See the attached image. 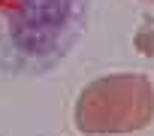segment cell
I'll use <instances>...</instances> for the list:
<instances>
[{
  "label": "cell",
  "mask_w": 154,
  "mask_h": 136,
  "mask_svg": "<svg viewBox=\"0 0 154 136\" xmlns=\"http://www.w3.org/2000/svg\"><path fill=\"white\" fill-rule=\"evenodd\" d=\"M88 0H0V73L39 76L72 51Z\"/></svg>",
  "instance_id": "1"
},
{
  "label": "cell",
  "mask_w": 154,
  "mask_h": 136,
  "mask_svg": "<svg viewBox=\"0 0 154 136\" xmlns=\"http://www.w3.org/2000/svg\"><path fill=\"white\" fill-rule=\"evenodd\" d=\"M85 136H124L154 121V85L142 73H109L88 82L72 106Z\"/></svg>",
  "instance_id": "2"
},
{
  "label": "cell",
  "mask_w": 154,
  "mask_h": 136,
  "mask_svg": "<svg viewBox=\"0 0 154 136\" xmlns=\"http://www.w3.org/2000/svg\"><path fill=\"white\" fill-rule=\"evenodd\" d=\"M133 45H136L139 54H145V57L154 60V15L145 18V21L136 27V33H133Z\"/></svg>",
  "instance_id": "3"
},
{
  "label": "cell",
  "mask_w": 154,
  "mask_h": 136,
  "mask_svg": "<svg viewBox=\"0 0 154 136\" xmlns=\"http://www.w3.org/2000/svg\"><path fill=\"white\" fill-rule=\"evenodd\" d=\"M148 3H154V0H148Z\"/></svg>",
  "instance_id": "4"
}]
</instances>
